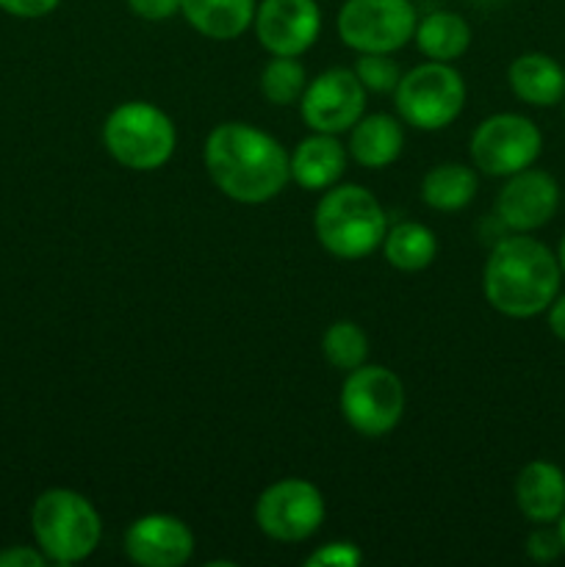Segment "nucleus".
Here are the masks:
<instances>
[{
    "label": "nucleus",
    "mask_w": 565,
    "mask_h": 567,
    "mask_svg": "<svg viewBox=\"0 0 565 567\" xmlns=\"http://www.w3.org/2000/svg\"><path fill=\"white\" fill-rule=\"evenodd\" d=\"M410 0H343L338 11V37L358 53H393L415 33Z\"/></svg>",
    "instance_id": "obj_8"
},
{
    "label": "nucleus",
    "mask_w": 565,
    "mask_h": 567,
    "mask_svg": "<svg viewBox=\"0 0 565 567\" xmlns=\"http://www.w3.org/2000/svg\"><path fill=\"white\" fill-rule=\"evenodd\" d=\"M288 166L294 183L308 192L332 188L347 169V147L332 133H314L294 147Z\"/></svg>",
    "instance_id": "obj_16"
},
{
    "label": "nucleus",
    "mask_w": 565,
    "mask_h": 567,
    "mask_svg": "<svg viewBox=\"0 0 565 567\" xmlns=\"http://www.w3.org/2000/svg\"><path fill=\"white\" fill-rule=\"evenodd\" d=\"M366 111V86L355 70L332 66L305 86L299 114L314 133L352 131Z\"/></svg>",
    "instance_id": "obj_11"
},
{
    "label": "nucleus",
    "mask_w": 565,
    "mask_h": 567,
    "mask_svg": "<svg viewBox=\"0 0 565 567\" xmlns=\"http://www.w3.org/2000/svg\"><path fill=\"white\" fill-rule=\"evenodd\" d=\"M469 150L482 175L510 177L535 164L543 150V136L526 116L493 114L471 133Z\"/></svg>",
    "instance_id": "obj_10"
},
{
    "label": "nucleus",
    "mask_w": 565,
    "mask_h": 567,
    "mask_svg": "<svg viewBox=\"0 0 565 567\" xmlns=\"http://www.w3.org/2000/svg\"><path fill=\"white\" fill-rule=\"evenodd\" d=\"M325 360L338 371H352L369 358V336L355 321H336L321 338Z\"/></svg>",
    "instance_id": "obj_23"
},
{
    "label": "nucleus",
    "mask_w": 565,
    "mask_h": 567,
    "mask_svg": "<svg viewBox=\"0 0 565 567\" xmlns=\"http://www.w3.org/2000/svg\"><path fill=\"white\" fill-rule=\"evenodd\" d=\"M314 230L321 247L338 260H360L382 247L388 233L386 210L369 188L358 183L327 188L314 214Z\"/></svg>",
    "instance_id": "obj_3"
},
{
    "label": "nucleus",
    "mask_w": 565,
    "mask_h": 567,
    "mask_svg": "<svg viewBox=\"0 0 565 567\" xmlns=\"http://www.w3.org/2000/svg\"><path fill=\"white\" fill-rule=\"evenodd\" d=\"M476 172L465 164H441L432 166L421 181V199L430 205L432 210H443V214H454L471 205L476 197Z\"/></svg>",
    "instance_id": "obj_21"
},
{
    "label": "nucleus",
    "mask_w": 565,
    "mask_h": 567,
    "mask_svg": "<svg viewBox=\"0 0 565 567\" xmlns=\"http://www.w3.org/2000/svg\"><path fill=\"white\" fill-rule=\"evenodd\" d=\"M31 529L48 563L75 565L97 551L103 520L86 496L53 487L33 502Z\"/></svg>",
    "instance_id": "obj_4"
},
{
    "label": "nucleus",
    "mask_w": 565,
    "mask_h": 567,
    "mask_svg": "<svg viewBox=\"0 0 565 567\" xmlns=\"http://www.w3.org/2000/svg\"><path fill=\"white\" fill-rule=\"evenodd\" d=\"M355 75L360 78L366 92L388 94L397 89L402 72H399V64L391 59V53H360V59L355 61Z\"/></svg>",
    "instance_id": "obj_25"
},
{
    "label": "nucleus",
    "mask_w": 565,
    "mask_h": 567,
    "mask_svg": "<svg viewBox=\"0 0 565 567\" xmlns=\"http://www.w3.org/2000/svg\"><path fill=\"white\" fill-rule=\"evenodd\" d=\"M253 28L260 48L297 59L319 39L321 9L316 0H260Z\"/></svg>",
    "instance_id": "obj_12"
},
{
    "label": "nucleus",
    "mask_w": 565,
    "mask_h": 567,
    "mask_svg": "<svg viewBox=\"0 0 565 567\" xmlns=\"http://www.w3.org/2000/svg\"><path fill=\"white\" fill-rule=\"evenodd\" d=\"M404 131L388 114L360 116L349 133V155L366 169H386L402 155Z\"/></svg>",
    "instance_id": "obj_19"
},
{
    "label": "nucleus",
    "mask_w": 565,
    "mask_h": 567,
    "mask_svg": "<svg viewBox=\"0 0 565 567\" xmlns=\"http://www.w3.org/2000/svg\"><path fill=\"white\" fill-rule=\"evenodd\" d=\"M325 496L308 480H280L255 502V524L277 543H302L325 524Z\"/></svg>",
    "instance_id": "obj_9"
},
{
    "label": "nucleus",
    "mask_w": 565,
    "mask_h": 567,
    "mask_svg": "<svg viewBox=\"0 0 565 567\" xmlns=\"http://www.w3.org/2000/svg\"><path fill=\"white\" fill-rule=\"evenodd\" d=\"M559 208V186L548 172L526 169L507 177L496 197V216L515 233H532L548 225Z\"/></svg>",
    "instance_id": "obj_13"
},
{
    "label": "nucleus",
    "mask_w": 565,
    "mask_h": 567,
    "mask_svg": "<svg viewBox=\"0 0 565 567\" xmlns=\"http://www.w3.org/2000/svg\"><path fill=\"white\" fill-rule=\"evenodd\" d=\"M205 169L225 197L242 205H264L291 181L282 144L247 122H222L205 138Z\"/></svg>",
    "instance_id": "obj_1"
},
{
    "label": "nucleus",
    "mask_w": 565,
    "mask_h": 567,
    "mask_svg": "<svg viewBox=\"0 0 565 567\" xmlns=\"http://www.w3.org/2000/svg\"><path fill=\"white\" fill-rule=\"evenodd\" d=\"M61 0H0V9L20 20H39L59 9Z\"/></svg>",
    "instance_id": "obj_29"
},
{
    "label": "nucleus",
    "mask_w": 565,
    "mask_h": 567,
    "mask_svg": "<svg viewBox=\"0 0 565 567\" xmlns=\"http://www.w3.org/2000/svg\"><path fill=\"white\" fill-rule=\"evenodd\" d=\"M415 44L430 61H454L469 50L471 25L454 11H432L415 22Z\"/></svg>",
    "instance_id": "obj_20"
},
{
    "label": "nucleus",
    "mask_w": 565,
    "mask_h": 567,
    "mask_svg": "<svg viewBox=\"0 0 565 567\" xmlns=\"http://www.w3.org/2000/svg\"><path fill=\"white\" fill-rule=\"evenodd\" d=\"M127 9L147 22H164L181 11V0H127Z\"/></svg>",
    "instance_id": "obj_28"
},
{
    "label": "nucleus",
    "mask_w": 565,
    "mask_h": 567,
    "mask_svg": "<svg viewBox=\"0 0 565 567\" xmlns=\"http://www.w3.org/2000/svg\"><path fill=\"white\" fill-rule=\"evenodd\" d=\"M397 111L415 131H443L465 105V81L446 61H427L399 78Z\"/></svg>",
    "instance_id": "obj_6"
},
{
    "label": "nucleus",
    "mask_w": 565,
    "mask_h": 567,
    "mask_svg": "<svg viewBox=\"0 0 565 567\" xmlns=\"http://www.w3.org/2000/svg\"><path fill=\"white\" fill-rule=\"evenodd\" d=\"M548 330L554 338L565 341V293L563 297H554V302L548 305Z\"/></svg>",
    "instance_id": "obj_31"
},
{
    "label": "nucleus",
    "mask_w": 565,
    "mask_h": 567,
    "mask_svg": "<svg viewBox=\"0 0 565 567\" xmlns=\"http://www.w3.org/2000/svg\"><path fill=\"white\" fill-rule=\"evenodd\" d=\"M559 260L532 236H507L491 249L482 291L493 310L510 319H532L559 293Z\"/></svg>",
    "instance_id": "obj_2"
},
{
    "label": "nucleus",
    "mask_w": 565,
    "mask_h": 567,
    "mask_svg": "<svg viewBox=\"0 0 565 567\" xmlns=\"http://www.w3.org/2000/svg\"><path fill=\"white\" fill-rule=\"evenodd\" d=\"M386 260L399 271H421L435 260L438 238L421 221H399L382 238Z\"/></svg>",
    "instance_id": "obj_22"
},
{
    "label": "nucleus",
    "mask_w": 565,
    "mask_h": 567,
    "mask_svg": "<svg viewBox=\"0 0 565 567\" xmlns=\"http://www.w3.org/2000/svg\"><path fill=\"white\" fill-rule=\"evenodd\" d=\"M308 86L305 66L291 55H275L260 72V94L271 105H291L299 103Z\"/></svg>",
    "instance_id": "obj_24"
},
{
    "label": "nucleus",
    "mask_w": 565,
    "mask_h": 567,
    "mask_svg": "<svg viewBox=\"0 0 565 567\" xmlns=\"http://www.w3.org/2000/svg\"><path fill=\"white\" fill-rule=\"evenodd\" d=\"M510 89L535 109H552L565 100V70L546 53H524L510 64Z\"/></svg>",
    "instance_id": "obj_17"
},
{
    "label": "nucleus",
    "mask_w": 565,
    "mask_h": 567,
    "mask_svg": "<svg viewBox=\"0 0 565 567\" xmlns=\"http://www.w3.org/2000/svg\"><path fill=\"white\" fill-rule=\"evenodd\" d=\"M563 551L565 548L563 540H559V532L546 529V524H541V529H535L526 537V554H530V559H535V563H554Z\"/></svg>",
    "instance_id": "obj_27"
},
{
    "label": "nucleus",
    "mask_w": 565,
    "mask_h": 567,
    "mask_svg": "<svg viewBox=\"0 0 565 567\" xmlns=\"http://www.w3.org/2000/svg\"><path fill=\"white\" fill-rule=\"evenodd\" d=\"M103 144L111 158L133 172L161 169L177 147L175 122L158 105L133 100L116 105L103 125Z\"/></svg>",
    "instance_id": "obj_5"
},
{
    "label": "nucleus",
    "mask_w": 565,
    "mask_h": 567,
    "mask_svg": "<svg viewBox=\"0 0 565 567\" xmlns=\"http://www.w3.org/2000/svg\"><path fill=\"white\" fill-rule=\"evenodd\" d=\"M258 0H181V14L205 39L230 42L255 20Z\"/></svg>",
    "instance_id": "obj_18"
},
{
    "label": "nucleus",
    "mask_w": 565,
    "mask_h": 567,
    "mask_svg": "<svg viewBox=\"0 0 565 567\" xmlns=\"http://www.w3.org/2000/svg\"><path fill=\"white\" fill-rule=\"evenodd\" d=\"M125 554L142 567H181L192 559L194 535L175 515H142L125 532Z\"/></svg>",
    "instance_id": "obj_14"
},
{
    "label": "nucleus",
    "mask_w": 565,
    "mask_h": 567,
    "mask_svg": "<svg viewBox=\"0 0 565 567\" xmlns=\"http://www.w3.org/2000/svg\"><path fill=\"white\" fill-rule=\"evenodd\" d=\"M360 563H363L360 548L355 546V543H343V540L327 543V546L316 548V551L305 559V565L308 567H358Z\"/></svg>",
    "instance_id": "obj_26"
},
{
    "label": "nucleus",
    "mask_w": 565,
    "mask_h": 567,
    "mask_svg": "<svg viewBox=\"0 0 565 567\" xmlns=\"http://www.w3.org/2000/svg\"><path fill=\"white\" fill-rule=\"evenodd\" d=\"M341 415L358 435L382 437L402 421L404 385L386 365H358L341 385Z\"/></svg>",
    "instance_id": "obj_7"
},
{
    "label": "nucleus",
    "mask_w": 565,
    "mask_h": 567,
    "mask_svg": "<svg viewBox=\"0 0 565 567\" xmlns=\"http://www.w3.org/2000/svg\"><path fill=\"white\" fill-rule=\"evenodd\" d=\"M44 563H48L44 554L25 546H14L0 551V567H44Z\"/></svg>",
    "instance_id": "obj_30"
},
{
    "label": "nucleus",
    "mask_w": 565,
    "mask_h": 567,
    "mask_svg": "<svg viewBox=\"0 0 565 567\" xmlns=\"http://www.w3.org/2000/svg\"><path fill=\"white\" fill-rule=\"evenodd\" d=\"M515 504L532 524H554L565 509V474L548 460H532L515 480Z\"/></svg>",
    "instance_id": "obj_15"
},
{
    "label": "nucleus",
    "mask_w": 565,
    "mask_h": 567,
    "mask_svg": "<svg viewBox=\"0 0 565 567\" xmlns=\"http://www.w3.org/2000/svg\"><path fill=\"white\" fill-rule=\"evenodd\" d=\"M557 260H559V269H563L565 275V236L559 238V249H557Z\"/></svg>",
    "instance_id": "obj_32"
},
{
    "label": "nucleus",
    "mask_w": 565,
    "mask_h": 567,
    "mask_svg": "<svg viewBox=\"0 0 565 567\" xmlns=\"http://www.w3.org/2000/svg\"><path fill=\"white\" fill-rule=\"evenodd\" d=\"M557 532H559V540H563V548H565V509H563V515L557 518Z\"/></svg>",
    "instance_id": "obj_33"
}]
</instances>
